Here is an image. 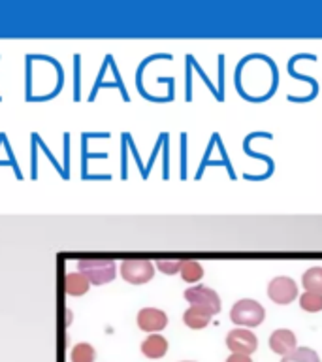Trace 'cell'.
<instances>
[{"label":"cell","instance_id":"obj_15","mask_svg":"<svg viewBox=\"0 0 322 362\" xmlns=\"http://www.w3.org/2000/svg\"><path fill=\"white\" fill-rule=\"evenodd\" d=\"M281 362H321V356L316 355V351L309 347H298L290 355L282 356Z\"/></svg>","mask_w":322,"mask_h":362},{"label":"cell","instance_id":"obj_16","mask_svg":"<svg viewBox=\"0 0 322 362\" xmlns=\"http://www.w3.org/2000/svg\"><path fill=\"white\" fill-rule=\"evenodd\" d=\"M299 305H302V310L304 311L318 313V311H322V294L307 293V291H305V293L299 296Z\"/></svg>","mask_w":322,"mask_h":362},{"label":"cell","instance_id":"obj_12","mask_svg":"<svg viewBox=\"0 0 322 362\" xmlns=\"http://www.w3.org/2000/svg\"><path fill=\"white\" fill-rule=\"evenodd\" d=\"M302 285H304L307 293L322 294V268L321 266H315V268H309L307 272H304Z\"/></svg>","mask_w":322,"mask_h":362},{"label":"cell","instance_id":"obj_3","mask_svg":"<svg viewBox=\"0 0 322 362\" xmlns=\"http://www.w3.org/2000/svg\"><path fill=\"white\" fill-rule=\"evenodd\" d=\"M155 276V264L147 259H130L121 262V277L130 285H143Z\"/></svg>","mask_w":322,"mask_h":362},{"label":"cell","instance_id":"obj_7","mask_svg":"<svg viewBox=\"0 0 322 362\" xmlns=\"http://www.w3.org/2000/svg\"><path fill=\"white\" fill-rule=\"evenodd\" d=\"M168 325V315L157 308H143L138 313V327L143 332H160Z\"/></svg>","mask_w":322,"mask_h":362},{"label":"cell","instance_id":"obj_17","mask_svg":"<svg viewBox=\"0 0 322 362\" xmlns=\"http://www.w3.org/2000/svg\"><path fill=\"white\" fill-rule=\"evenodd\" d=\"M181 266H183V260L179 259H160L157 260V268L166 276H174V274H179Z\"/></svg>","mask_w":322,"mask_h":362},{"label":"cell","instance_id":"obj_6","mask_svg":"<svg viewBox=\"0 0 322 362\" xmlns=\"http://www.w3.org/2000/svg\"><path fill=\"white\" fill-rule=\"evenodd\" d=\"M226 347L232 353H239V355H253L254 351L258 349V339L249 328H234L226 336Z\"/></svg>","mask_w":322,"mask_h":362},{"label":"cell","instance_id":"obj_1","mask_svg":"<svg viewBox=\"0 0 322 362\" xmlns=\"http://www.w3.org/2000/svg\"><path fill=\"white\" fill-rule=\"evenodd\" d=\"M78 272H81L90 285H104L115 279L117 264L112 259H83L78 262Z\"/></svg>","mask_w":322,"mask_h":362},{"label":"cell","instance_id":"obj_4","mask_svg":"<svg viewBox=\"0 0 322 362\" xmlns=\"http://www.w3.org/2000/svg\"><path fill=\"white\" fill-rule=\"evenodd\" d=\"M185 300L194 308L208 311L209 315H217L220 311V298L219 294L215 293L213 288L196 285V287H189L185 291Z\"/></svg>","mask_w":322,"mask_h":362},{"label":"cell","instance_id":"obj_8","mask_svg":"<svg viewBox=\"0 0 322 362\" xmlns=\"http://www.w3.org/2000/svg\"><path fill=\"white\" fill-rule=\"evenodd\" d=\"M270 347L273 353L281 356H287L290 353L298 349V339H296V334L288 328H279L270 336Z\"/></svg>","mask_w":322,"mask_h":362},{"label":"cell","instance_id":"obj_10","mask_svg":"<svg viewBox=\"0 0 322 362\" xmlns=\"http://www.w3.org/2000/svg\"><path fill=\"white\" fill-rule=\"evenodd\" d=\"M89 279L81 272H70L64 277V291H66L68 296H83L89 291Z\"/></svg>","mask_w":322,"mask_h":362},{"label":"cell","instance_id":"obj_9","mask_svg":"<svg viewBox=\"0 0 322 362\" xmlns=\"http://www.w3.org/2000/svg\"><path fill=\"white\" fill-rule=\"evenodd\" d=\"M141 353L147 358H162L168 353V339L160 334H149L141 344Z\"/></svg>","mask_w":322,"mask_h":362},{"label":"cell","instance_id":"obj_11","mask_svg":"<svg viewBox=\"0 0 322 362\" xmlns=\"http://www.w3.org/2000/svg\"><path fill=\"white\" fill-rule=\"evenodd\" d=\"M211 317L213 315H209L208 311L191 305V308L183 313V322H185L189 328H192V330H200V328L208 327L209 322H211Z\"/></svg>","mask_w":322,"mask_h":362},{"label":"cell","instance_id":"obj_19","mask_svg":"<svg viewBox=\"0 0 322 362\" xmlns=\"http://www.w3.org/2000/svg\"><path fill=\"white\" fill-rule=\"evenodd\" d=\"M181 362H194V361H181Z\"/></svg>","mask_w":322,"mask_h":362},{"label":"cell","instance_id":"obj_14","mask_svg":"<svg viewBox=\"0 0 322 362\" xmlns=\"http://www.w3.org/2000/svg\"><path fill=\"white\" fill-rule=\"evenodd\" d=\"M96 351L90 344H76L70 351V361L72 362H95Z\"/></svg>","mask_w":322,"mask_h":362},{"label":"cell","instance_id":"obj_13","mask_svg":"<svg viewBox=\"0 0 322 362\" xmlns=\"http://www.w3.org/2000/svg\"><path fill=\"white\" fill-rule=\"evenodd\" d=\"M179 274L181 277H183V281L196 283L203 277V268L200 262H196V260H183V266H181Z\"/></svg>","mask_w":322,"mask_h":362},{"label":"cell","instance_id":"obj_5","mask_svg":"<svg viewBox=\"0 0 322 362\" xmlns=\"http://www.w3.org/2000/svg\"><path fill=\"white\" fill-rule=\"evenodd\" d=\"M268 296L275 304L287 305L298 298V285H296L292 277L288 276L273 277L270 285H268Z\"/></svg>","mask_w":322,"mask_h":362},{"label":"cell","instance_id":"obj_18","mask_svg":"<svg viewBox=\"0 0 322 362\" xmlns=\"http://www.w3.org/2000/svg\"><path fill=\"white\" fill-rule=\"evenodd\" d=\"M226 362H253V358L249 355H239V353H232L228 358H226Z\"/></svg>","mask_w":322,"mask_h":362},{"label":"cell","instance_id":"obj_2","mask_svg":"<svg viewBox=\"0 0 322 362\" xmlns=\"http://www.w3.org/2000/svg\"><path fill=\"white\" fill-rule=\"evenodd\" d=\"M230 319L234 325H237V327L254 328L264 322L266 310L264 305L260 304V302H256V300L243 298L232 305Z\"/></svg>","mask_w":322,"mask_h":362}]
</instances>
